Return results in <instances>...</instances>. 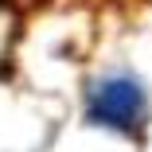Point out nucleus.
<instances>
[{
  "mask_svg": "<svg viewBox=\"0 0 152 152\" xmlns=\"http://www.w3.org/2000/svg\"><path fill=\"white\" fill-rule=\"evenodd\" d=\"M144 117V90L129 74H109L90 90V121L109 129H133Z\"/></svg>",
  "mask_w": 152,
  "mask_h": 152,
  "instance_id": "1",
  "label": "nucleus"
}]
</instances>
